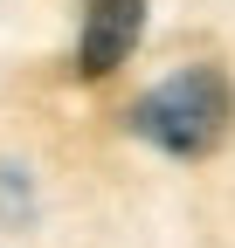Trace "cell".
<instances>
[{
  "instance_id": "1",
  "label": "cell",
  "mask_w": 235,
  "mask_h": 248,
  "mask_svg": "<svg viewBox=\"0 0 235 248\" xmlns=\"http://www.w3.org/2000/svg\"><path fill=\"white\" fill-rule=\"evenodd\" d=\"M235 124V83L215 62H187L180 76H166L159 90H145L132 104V131L152 138L173 159H208Z\"/></svg>"
},
{
  "instance_id": "2",
  "label": "cell",
  "mask_w": 235,
  "mask_h": 248,
  "mask_svg": "<svg viewBox=\"0 0 235 248\" xmlns=\"http://www.w3.org/2000/svg\"><path fill=\"white\" fill-rule=\"evenodd\" d=\"M145 35V0H83V35H76V76L125 69Z\"/></svg>"
},
{
  "instance_id": "3",
  "label": "cell",
  "mask_w": 235,
  "mask_h": 248,
  "mask_svg": "<svg viewBox=\"0 0 235 248\" xmlns=\"http://www.w3.org/2000/svg\"><path fill=\"white\" fill-rule=\"evenodd\" d=\"M0 221H28V179L0 172Z\"/></svg>"
}]
</instances>
